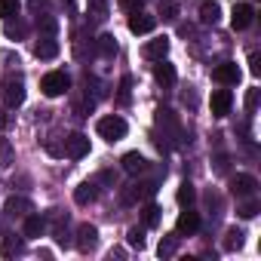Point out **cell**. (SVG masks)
<instances>
[{
  "mask_svg": "<svg viewBox=\"0 0 261 261\" xmlns=\"http://www.w3.org/2000/svg\"><path fill=\"white\" fill-rule=\"evenodd\" d=\"M95 133L105 139V142H120V139H126V133H129V126H126V120L123 117H117V114H111V117H101L98 123H95Z\"/></svg>",
  "mask_w": 261,
  "mask_h": 261,
  "instance_id": "cell-1",
  "label": "cell"
},
{
  "mask_svg": "<svg viewBox=\"0 0 261 261\" xmlns=\"http://www.w3.org/2000/svg\"><path fill=\"white\" fill-rule=\"evenodd\" d=\"M40 89H43V95L59 98V95H65V92L71 89V80H68L65 71H49V74L40 80Z\"/></svg>",
  "mask_w": 261,
  "mask_h": 261,
  "instance_id": "cell-2",
  "label": "cell"
},
{
  "mask_svg": "<svg viewBox=\"0 0 261 261\" xmlns=\"http://www.w3.org/2000/svg\"><path fill=\"white\" fill-rule=\"evenodd\" d=\"M0 98H4V105L10 111L19 108L25 101V83H22V77H7L4 80V89H0Z\"/></svg>",
  "mask_w": 261,
  "mask_h": 261,
  "instance_id": "cell-3",
  "label": "cell"
},
{
  "mask_svg": "<svg viewBox=\"0 0 261 261\" xmlns=\"http://www.w3.org/2000/svg\"><path fill=\"white\" fill-rule=\"evenodd\" d=\"M65 154H68L71 160H83V157L89 154V139H86L83 133L68 136V139H65Z\"/></svg>",
  "mask_w": 261,
  "mask_h": 261,
  "instance_id": "cell-4",
  "label": "cell"
},
{
  "mask_svg": "<svg viewBox=\"0 0 261 261\" xmlns=\"http://www.w3.org/2000/svg\"><path fill=\"white\" fill-rule=\"evenodd\" d=\"M252 19H255L252 4H237V7L230 10V25H233V31H246V28L252 25Z\"/></svg>",
  "mask_w": 261,
  "mask_h": 261,
  "instance_id": "cell-5",
  "label": "cell"
},
{
  "mask_svg": "<svg viewBox=\"0 0 261 261\" xmlns=\"http://www.w3.org/2000/svg\"><path fill=\"white\" fill-rule=\"evenodd\" d=\"M212 80L221 83V86H233L240 80V65L237 62H221L215 71H212Z\"/></svg>",
  "mask_w": 261,
  "mask_h": 261,
  "instance_id": "cell-6",
  "label": "cell"
},
{
  "mask_svg": "<svg viewBox=\"0 0 261 261\" xmlns=\"http://www.w3.org/2000/svg\"><path fill=\"white\" fill-rule=\"evenodd\" d=\"M157 28V19L154 16H148V13H129V31L133 34H151Z\"/></svg>",
  "mask_w": 261,
  "mask_h": 261,
  "instance_id": "cell-7",
  "label": "cell"
},
{
  "mask_svg": "<svg viewBox=\"0 0 261 261\" xmlns=\"http://www.w3.org/2000/svg\"><path fill=\"white\" fill-rule=\"evenodd\" d=\"M209 105H212V117H227V114H230V105H233L230 89H215Z\"/></svg>",
  "mask_w": 261,
  "mask_h": 261,
  "instance_id": "cell-8",
  "label": "cell"
},
{
  "mask_svg": "<svg viewBox=\"0 0 261 261\" xmlns=\"http://www.w3.org/2000/svg\"><path fill=\"white\" fill-rule=\"evenodd\" d=\"M197 227H200V215L194 209H185L178 215V221H175V233L178 237H191V233H197Z\"/></svg>",
  "mask_w": 261,
  "mask_h": 261,
  "instance_id": "cell-9",
  "label": "cell"
},
{
  "mask_svg": "<svg viewBox=\"0 0 261 261\" xmlns=\"http://www.w3.org/2000/svg\"><path fill=\"white\" fill-rule=\"evenodd\" d=\"M95 243H98L95 224H80V227H77V249H80V252H89V249H95Z\"/></svg>",
  "mask_w": 261,
  "mask_h": 261,
  "instance_id": "cell-10",
  "label": "cell"
},
{
  "mask_svg": "<svg viewBox=\"0 0 261 261\" xmlns=\"http://www.w3.org/2000/svg\"><path fill=\"white\" fill-rule=\"evenodd\" d=\"M120 163H123V169H126L129 175H142V172L148 169V160H145V157H142L139 151H129V154H126V157H123Z\"/></svg>",
  "mask_w": 261,
  "mask_h": 261,
  "instance_id": "cell-11",
  "label": "cell"
},
{
  "mask_svg": "<svg viewBox=\"0 0 261 261\" xmlns=\"http://www.w3.org/2000/svg\"><path fill=\"white\" fill-rule=\"evenodd\" d=\"M221 19V4L218 0H203L200 4V22L203 25H215Z\"/></svg>",
  "mask_w": 261,
  "mask_h": 261,
  "instance_id": "cell-12",
  "label": "cell"
},
{
  "mask_svg": "<svg viewBox=\"0 0 261 261\" xmlns=\"http://www.w3.org/2000/svg\"><path fill=\"white\" fill-rule=\"evenodd\" d=\"M154 77H157V83H163V86H172L178 74H175V68H172L169 62L157 59V65H154Z\"/></svg>",
  "mask_w": 261,
  "mask_h": 261,
  "instance_id": "cell-13",
  "label": "cell"
},
{
  "mask_svg": "<svg viewBox=\"0 0 261 261\" xmlns=\"http://www.w3.org/2000/svg\"><path fill=\"white\" fill-rule=\"evenodd\" d=\"M255 188H258V181H255L252 175H237V178H233V185H230V191H233L237 197H252V194H255Z\"/></svg>",
  "mask_w": 261,
  "mask_h": 261,
  "instance_id": "cell-14",
  "label": "cell"
},
{
  "mask_svg": "<svg viewBox=\"0 0 261 261\" xmlns=\"http://www.w3.org/2000/svg\"><path fill=\"white\" fill-rule=\"evenodd\" d=\"M95 197H98V188H95V181H83V185L74 191V203H77V206H89Z\"/></svg>",
  "mask_w": 261,
  "mask_h": 261,
  "instance_id": "cell-15",
  "label": "cell"
},
{
  "mask_svg": "<svg viewBox=\"0 0 261 261\" xmlns=\"http://www.w3.org/2000/svg\"><path fill=\"white\" fill-rule=\"evenodd\" d=\"M169 53V37H154L148 46H145V56L148 59H163Z\"/></svg>",
  "mask_w": 261,
  "mask_h": 261,
  "instance_id": "cell-16",
  "label": "cell"
},
{
  "mask_svg": "<svg viewBox=\"0 0 261 261\" xmlns=\"http://www.w3.org/2000/svg\"><path fill=\"white\" fill-rule=\"evenodd\" d=\"M34 56L37 59H56L59 56V43L53 37H43L40 43H34Z\"/></svg>",
  "mask_w": 261,
  "mask_h": 261,
  "instance_id": "cell-17",
  "label": "cell"
},
{
  "mask_svg": "<svg viewBox=\"0 0 261 261\" xmlns=\"http://www.w3.org/2000/svg\"><path fill=\"white\" fill-rule=\"evenodd\" d=\"M43 230H46V221H43L40 215H28V218H25V237H28V240L40 237Z\"/></svg>",
  "mask_w": 261,
  "mask_h": 261,
  "instance_id": "cell-18",
  "label": "cell"
},
{
  "mask_svg": "<svg viewBox=\"0 0 261 261\" xmlns=\"http://www.w3.org/2000/svg\"><path fill=\"white\" fill-rule=\"evenodd\" d=\"M243 237H246V233H243L240 227H230V230L224 233V249H227V252L240 249V246H243Z\"/></svg>",
  "mask_w": 261,
  "mask_h": 261,
  "instance_id": "cell-19",
  "label": "cell"
},
{
  "mask_svg": "<svg viewBox=\"0 0 261 261\" xmlns=\"http://www.w3.org/2000/svg\"><path fill=\"white\" fill-rule=\"evenodd\" d=\"M0 252H4L7 258H10V255H22V252H25V243H22V240H16V237H7V240H4V246H0Z\"/></svg>",
  "mask_w": 261,
  "mask_h": 261,
  "instance_id": "cell-20",
  "label": "cell"
},
{
  "mask_svg": "<svg viewBox=\"0 0 261 261\" xmlns=\"http://www.w3.org/2000/svg\"><path fill=\"white\" fill-rule=\"evenodd\" d=\"M31 209V203L25 200V197H13V200H7V212L10 215H22V212H28Z\"/></svg>",
  "mask_w": 261,
  "mask_h": 261,
  "instance_id": "cell-21",
  "label": "cell"
},
{
  "mask_svg": "<svg viewBox=\"0 0 261 261\" xmlns=\"http://www.w3.org/2000/svg\"><path fill=\"white\" fill-rule=\"evenodd\" d=\"M160 16L166 19V22H172V19H178V4H175V0H160Z\"/></svg>",
  "mask_w": 261,
  "mask_h": 261,
  "instance_id": "cell-22",
  "label": "cell"
},
{
  "mask_svg": "<svg viewBox=\"0 0 261 261\" xmlns=\"http://www.w3.org/2000/svg\"><path fill=\"white\" fill-rule=\"evenodd\" d=\"M98 49H101V56H114L117 53V37L114 34H101L98 37Z\"/></svg>",
  "mask_w": 261,
  "mask_h": 261,
  "instance_id": "cell-23",
  "label": "cell"
},
{
  "mask_svg": "<svg viewBox=\"0 0 261 261\" xmlns=\"http://www.w3.org/2000/svg\"><path fill=\"white\" fill-rule=\"evenodd\" d=\"M194 200H197V191H194L191 181H185V185L178 188V203H181V206H191Z\"/></svg>",
  "mask_w": 261,
  "mask_h": 261,
  "instance_id": "cell-24",
  "label": "cell"
},
{
  "mask_svg": "<svg viewBox=\"0 0 261 261\" xmlns=\"http://www.w3.org/2000/svg\"><path fill=\"white\" fill-rule=\"evenodd\" d=\"M19 16V0H0V19Z\"/></svg>",
  "mask_w": 261,
  "mask_h": 261,
  "instance_id": "cell-25",
  "label": "cell"
},
{
  "mask_svg": "<svg viewBox=\"0 0 261 261\" xmlns=\"http://www.w3.org/2000/svg\"><path fill=\"white\" fill-rule=\"evenodd\" d=\"M126 243L129 246H145V227H129V233H126Z\"/></svg>",
  "mask_w": 261,
  "mask_h": 261,
  "instance_id": "cell-26",
  "label": "cell"
},
{
  "mask_svg": "<svg viewBox=\"0 0 261 261\" xmlns=\"http://www.w3.org/2000/svg\"><path fill=\"white\" fill-rule=\"evenodd\" d=\"M175 246H178V233L160 243V249H157V252H160V258H169V255H175Z\"/></svg>",
  "mask_w": 261,
  "mask_h": 261,
  "instance_id": "cell-27",
  "label": "cell"
},
{
  "mask_svg": "<svg viewBox=\"0 0 261 261\" xmlns=\"http://www.w3.org/2000/svg\"><path fill=\"white\" fill-rule=\"evenodd\" d=\"M157 221H160V209L157 206H148L145 209V227H154Z\"/></svg>",
  "mask_w": 261,
  "mask_h": 261,
  "instance_id": "cell-28",
  "label": "cell"
},
{
  "mask_svg": "<svg viewBox=\"0 0 261 261\" xmlns=\"http://www.w3.org/2000/svg\"><path fill=\"white\" fill-rule=\"evenodd\" d=\"M240 215H243V218H255V215H258V200L243 203V206H240Z\"/></svg>",
  "mask_w": 261,
  "mask_h": 261,
  "instance_id": "cell-29",
  "label": "cell"
},
{
  "mask_svg": "<svg viewBox=\"0 0 261 261\" xmlns=\"http://www.w3.org/2000/svg\"><path fill=\"white\" fill-rule=\"evenodd\" d=\"M129 86H133V77H123L120 80V105L129 101Z\"/></svg>",
  "mask_w": 261,
  "mask_h": 261,
  "instance_id": "cell-30",
  "label": "cell"
},
{
  "mask_svg": "<svg viewBox=\"0 0 261 261\" xmlns=\"http://www.w3.org/2000/svg\"><path fill=\"white\" fill-rule=\"evenodd\" d=\"M13 163V154H10V145L0 142V166H10Z\"/></svg>",
  "mask_w": 261,
  "mask_h": 261,
  "instance_id": "cell-31",
  "label": "cell"
},
{
  "mask_svg": "<svg viewBox=\"0 0 261 261\" xmlns=\"http://www.w3.org/2000/svg\"><path fill=\"white\" fill-rule=\"evenodd\" d=\"M120 10H126V13H139V10H142V0H120Z\"/></svg>",
  "mask_w": 261,
  "mask_h": 261,
  "instance_id": "cell-32",
  "label": "cell"
},
{
  "mask_svg": "<svg viewBox=\"0 0 261 261\" xmlns=\"http://www.w3.org/2000/svg\"><path fill=\"white\" fill-rule=\"evenodd\" d=\"M22 34H25V25H13L7 19V37H22Z\"/></svg>",
  "mask_w": 261,
  "mask_h": 261,
  "instance_id": "cell-33",
  "label": "cell"
},
{
  "mask_svg": "<svg viewBox=\"0 0 261 261\" xmlns=\"http://www.w3.org/2000/svg\"><path fill=\"white\" fill-rule=\"evenodd\" d=\"M249 71H252L255 77L261 74V56H258V53H252V56H249Z\"/></svg>",
  "mask_w": 261,
  "mask_h": 261,
  "instance_id": "cell-34",
  "label": "cell"
},
{
  "mask_svg": "<svg viewBox=\"0 0 261 261\" xmlns=\"http://www.w3.org/2000/svg\"><path fill=\"white\" fill-rule=\"evenodd\" d=\"M255 105H258V89H249V95H246V108L255 111Z\"/></svg>",
  "mask_w": 261,
  "mask_h": 261,
  "instance_id": "cell-35",
  "label": "cell"
},
{
  "mask_svg": "<svg viewBox=\"0 0 261 261\" xmlns=\"http://www.w3.org/2000/svg\"><path fill=\"white\" fill-rule=\"evenodd\" d=\"M34 13H40V10H46V4H43V0H31V4H28Z\"/></svg>",
  "mask_w": 261,
  "mask_h": 261,
  "instance_id": "cell-36",
  "label": "cell"
},
{
  "mask_svg": "<svg viewBox=\"0 0 261 261\" xmlns=\"http://www.w3.org/2000/svg\"><path fill=\"white\" fill-rule=\"evenodd\" d=\"M7 123H10V117H7V111H0V133L7 129Z\"/></svg>",
  "mask_w": 261,
  "mask_h": 261,
  "instance_id": "cell-37",
  "label": "cell"
}]
</instances>
